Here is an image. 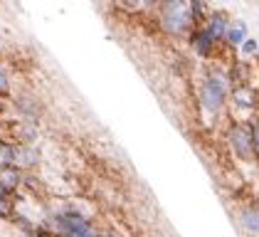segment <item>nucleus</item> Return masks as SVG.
Segmentation results:
<instances>
[{
  "instance_id": "nucleus-21",
  "label": "nucleus",
  "mask_w": 259,
  "mask_h": 237,
  "mask_svg": "<svg viewBox=\"0 0 259 237\" xmlns=\"http://www.w3.org/2000/svg\"><path fill=\"white\" fill-rule=\"evenodd\" d=\"M257 161H259V156H257Z\"/></svg>"
},
{
  "instance_id": "nucleus-10",
  "label": "nucleus",
  "mask_w": 259,
  "mask_h": 237,
  "mask_svg": "<svg viewBox=\"0 0 259 237\" xmlns=\"http://www.w3.org/2000/svg\"><path fill=\"white\" fill-rule=\"evenodd\" d=\"M244 40H247V25L244 22H230V27L225 32V42L230 47H239Z\"/></svg>"
},
{
  "instance_id": "nucleus-14",
  "label": "nucleus",
  "mask_w": 259,
  "mask_h": 237,
  "mask_svg": "<svg viewBox=\"0 0 259 237\" xmlns=\"http://www.w3.org/2000/svg\"><path fill=\"white\" fill-rule=\"evenodd\" d=\"M239 47H242V55H247V57H252V55H254V52H257V50H259L257 40H249V37L244 40V42H242Z\"/></svg>"
},
{
  "instance_id": "nucleus-11",
  "label": "nucleus",
  "mask_w": 259,
  "mask_h": 237,
  "mask_svg": "<svg viewBox=\"0 0 259 237\" xmlns=\"http://www.w3.org/2000/svg\"><path fill=\"white\" fill-rule=\"evenodd\" d=\"M232 99L237 106H254L257 104V92H252L249 87H237L232 92Z\"/></svg>"
},
{
  "instance_id": "nucleus-15",
  "label": "nucleus",
  "mask_w": 259,
  "mask_h": 237,
  "mask_svg": "<svg viewBox=\"0 0 259 237\" xmlns=\"http://www.w3.org/2000/svg\"><path fill=\"white\" fill-rule=\"evenodd\" d=\"M114 3L119 5L121 10H128V13H134V10L141 8V0H114Z\"/></svg>"
},
{
  "instance_id": "nucleus-3",
  "label": "nucleus",
  "mask_w": 259,
  "mask_h": 237,
  "mask_svg": "<svg viewBox=\"0 0 259 237\" xmlns=\"http://www.w3.org/2000/svg\"><path fill=\"white\" fill-rule=\"evenodd\" d=\"M227 146L235 153V158L249 163L254 161V134L249 124H232L227 131Z\"/></svg>"
},
{
  "instance_id": "nucleus-18",
  "label": "nucleus",
  "mask_w": 259,
  "mask_h": 237,
  "mask_svg": "<svg viewBox=\"0 0 259 237\" xmlns=\"http://www.w3.org/2000/svg\"><path fill=\"white\" fill-rule=\"evenodd\" d=\"M141 5H146V8H156V5H160V0H141Z\"/></svg>"
},
{
  "instance_id": "nucleus-2",
  "label": "nucleus",
  "mask_w": 259,
  "mask_h": 237,
  "mask_svg": "<svg viewBox=\"0 0 259 237\" xmlns=\"http://www.w3.org/2000/svg\"><path fill=\"white\" fill-rule=\"evenodd\" d=\"M200 106L207 111V114H220L227 104V84L220 74H207L200 84Z\"/></svg>"
},
{
  "instance_id": "nucleus-6",
  "label": "nucleus",
  "mask_w": 259,
  "mask_h": 237,
  "mask_svg": "<svg viewBox=\"0 0 259 237\" xmlns=\"http://www.w3.org/2000/svg\"><path fill=\"white\" fill-rule=\"evenodd\" d=\"M190 42H193V47H195V52H198L200 57H210L212 55V50H215V40L207 35V30L205 27H195V32H193V37H190Z\"/></svg>"
},
{
  "instance_id": "nucleus-9",
  "label": "nucleus",
  "mask_w": 259,
  "mask_h": 237,
  "mask_svg": "<svg viewBox=\"0 0 259 237\" xmlns=\"http://www.w3.org/2000/svg\"><path fill=\"white\" fill-rule=\"evenodd\" d=\"M40 166V151H35L32 146H20V153H18V168L22 173L25 171H32Z\"/></svg>"
},
{
  "instance_id": "nucleus-20",
  "label": "nucleus",
  "mask_w": 259,
  "mask_h": 237,
  "mask_svg": "<svg viewBox=\"0 0 259 237\" xmlns=\"http://www.w3.org/2000/svg\"><path fill=\"white\" fill-rule=\"evenodd\" d=\"M0 50H3V37H0Z\"/></svg>"
},
{
  "instance_id": "nucleus-5",
  "label": "nucleus",
  "mask_w": 259,
  "mask_h": 237,
  "mask_svg": "<svg viewBox=\"0 0 259 237\" xmlns=\"http://www.w3.org/2000/svg\"><path fill=\"white\" fill-rule=\"evenodd\" d=\"M202 27L207 30V35H210V37L218 42V40H225V32H227V27H230V20H227L225 13H212Z\"/></svg>"
},
{
  "instance_id": "nucleus-12",
  "label": "nucleus",
  "mask_w": 259,
  "mask_h": 237,
  "mask_svg": "<svg viewBox=\"0 0 259 237\" xmlns=\"http://www.w3.org/2000/svg\"><path fill=\"white\" fill-rule=\"evenodd\" d=\"M13 210H15L13 195H3V193H0V220H10V217H13Z\"/></svg>"
},
{
  "instance_id": "nucleus-19",
  "label": "nucleus",
  "mask_w": 259,
  "mask_h": 237,
  "mask_svg": "<svg viewBox=\"0 0 259 237\" xmlns=\"http://www.w3.org/2000/svg\"><path fill=\"white\" fill-rule=\"evenodd\" d=\"M5 111H8V104H5V99L0 97V116H3V114H5Z\"/></svg>"
},
{
  "instance_id": "nucleus-4",
  "label": "nucleus",
  "mask_w": 259,
  "mask_h": 237,
  "mask_svg": "<svg viewBox=\"0 0 259 237\" xmlns=\"http://www.w3.org/2000/svg\"><path fill=\"white\" fill-rule=\"evenodd\" d=\"M22 173L18 166H0V193L3 195H15L22 185Z\"/></svg>"
},
{
  "instance_id": "nucleus-8",
  "label": "nucleus",
  "mask_w": 259,
  "mask_h": 237,
  "mask_svg": "<svg viewBox=\"0 0 259 237\" xmlns=\"http://www.w3.org/2000/svg\"><path fill=\"white\" fill-rule=\"evenodd\" d=\"M18 153H20V143L0 136V166H18Z\"/></svg>"
},
{
  "instance_id": "nucleus-7",
  "label": "nucleus",
  "mask_w": 259,
  "mask_h": 237,
  "mask_svg": "<svg viewBox=\"0 0 259 237\" xmlns=\"http://www.w3.org/2000/svg\"><path fill=\"white\" fill-rule=\"evenodd\" d=\"M239 222L249 235H259V205L249 203L239 210Z\"/></svg>"
},
{
  "instance_id": "nucleus-1",
  "label": "nucleus",
  "mask_w": 259,
  "mask_h": 237,
  "mask_svg": "<svg viewBox=\"0 0 259 237\" xmlns=\"http://www.w3.org/2000/svg\"><path fill=\"white\" fill-rule=\"evenodd\" d=\"M158 22L160 30L170 37H180L193 30L195 18L190 13L188 0H160L158 5Z\"/></svg>"
},
{
  "instance_id": "nucleus-13",
  "label": "nucleus",
  "mask_w": 259,
  "mask_h": 237,
  "mask_svg": "<svg viewBox=\"0 0 259 237\" xmlns=\"http://www.w3.org/2000/svg\"><path fill=\"white\" fill-rule=\"evenodd\" d=\"M10 94V69L0 62V97L5 99Z\"/></svg>"
},
{
  "instance_id": "nucleus-16",
  "label": "nucleus",
  "mask_w": 259,
  "mask_h": 237,
  "mask_svg": "<svg viewBox=\"0 0 259 237\" xmlns=\"http://www.w3.org/2000/svg\"><path fill=\"white\" fill-rule=\"evenodd\" d=\"M25 237H52L45 227H37V230H30V232H25Z\"/></svg>"
},
{
  "instance_id": "nucleus-17",
  "label": "nucleus",
  "mask_w": 259,
  "mask_h": 237,
  "mask_svg": "<svg viewBox=\"0 0 259 237\" xmlns=\"http://www.w3.org/2000/svg\"><path fill=\"white\" fill-rule=\"evenodd\" d=\"M97 237H123V235L116 232V230H99V235Z\"/></svg>"
}]
</instances>
